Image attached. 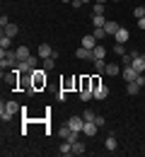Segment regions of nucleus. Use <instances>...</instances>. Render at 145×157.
Listing matches in <instances>:
<instances>
[{
    "instance_id": "11",
    "label": "nucleus",
    "mask_w": 145,
    "mask_h": 157,
    "mask_svg": "<svg viewBox=\"0 0 145 157\" xmlns=\"http://www.w3.org/2000/svg\"><path fill=\"white\" fill-rule=\"evenodd\" d=\"M128 36H131V34H128V29H126V27H119V32L114 34L116 44H126V41H128Z\"/></svg>"
},
{
    "instance_id": "35",
    "label": "nucleus",
    "mask_w": 145,
    "mask_h": 157,
    "mask_svg": "<svg viewBox=\"0 0 145 157\" xmlns=\"http://www.w3.org/2000/svg\"><path fill=\"white\" fill-rule=\"evenodd\" d=\"M70 5H73V7H82L85 2H82V0H73V2H70Z\"/></svg>"
},
{
    "instance_id": "39",
    "label": "nucleus",
    "mask_w": 145,
    "mask_h": 157,
    "mask_svg": "<svg viewBox=\"0 0 145 157\" xmlns=\"http://www.w3.org/2000/svg\"><path fill=\"white\" fill-rule=\"evenodd\" d=\"M82 2H90V0H82Z\"/></svg>"
},
{
    "instance_id": "2",
    "label": "nucleus",
    "mask_w": 145,
    "mask_h": 157,
    "mask_svg": "<svg viewBox=\"0 0 145 157\" xmlns=\"http://www.w3.org/2000/svg\"><path fill=\"white\" fill-rule=\"evenodd\" d=\"M15 114H20V104H17L15 99H10V101H2V104H0V118H2V121H10Z\"/></svg>"
},
{
    "instance_id": "8",
    "label": "nucleus",
    "mask_w": 145,
    "mask_h": 157,
    "mask_svg": "<svg viewBox=\"0 0 145 157\" xmlns=\"http://www.w3.org/2000/svg\"><path fill=\"white\" fill-rule=\"evenodd\" d=\"M36 56H39V58H51V56H53V46H51V44H39Z\"/></svg>"
},
{
    "instance_id": "19",
    "label": "nucleus",
    "mask_w": 145,
    "mask_h": 157,
    "mask_svg": "<svg viewBox=\"0 0 145 157\" xmlns=\"http://www.w3.org/2000/svg\"><path fill=\"white\" fill-rule=\"evenodd\" d=\"M126 92L133 97V94H138V92H140V85H138L135 80H133V82H126Z\"/></svg>"
},
{
    "instance_id": "3",
    "label": "nucleus",
    "mask_w": 145,
    "mask_h": 157,
    "mask_svg": "<svg viewBox=\"0 0 145 157\" xmlns=\"http://www.w3.org/2000/svg\"><path fill=\"white\" fill-rule=\"evenodd\" d=\"M34 70H39V56H29L20 63V73H34Z\"/></svg>"
},
{
    "instance_id": "17",
    "label": "nucleus",
    "mask_w": 145,
    "mask_h": 157,
    "mask_svg": "<svg viewBox=\"0 0 145 157\" xmlns=\"http://www.w3.org/2000/svg\"><path fill=\"white\" fill-rule=\"evenodd\" d=\"M15 51H17V60H20V63H22V60H27V58H29V56H32L27 46H17Z\"/></svg>"
},
{
    "instance_id": "23",
    "label": "nucleus",
    "mask_w": 145,
    "mask_h": 157,
    "mask_svg": "<svg viewBox=\"0 0 145 157\" xmlns=\"http://www.w3.org/2000/svg\"><path fill=\"white\" fill-rule=\"evenodd\" d=\"M73 155H85V145L80 143V140L73 143Z\"/></svg>"
},
{
    "instance_id": "9",
    "label": "nucleus",
    "mask_w": 145,
    "mask_h": 157,
    "mask_svg": "<svg viewBox=\"0 0 145 157\" xmlns=\"http://www.w3.org/2000/svg\"><path fill=\"white\" fill-rule=\"evenodd\" d=\"M106 97H109V87L99 82V85L94 87V99H99V101H102V99H106Z\"/></svg>"
},
{
    "instance_id": "38",
    "label": "nucleus",
    "mask_w": 145,
    "mask_h": 157,
    "mask_svg": "<svg viewBox=\"0 0 145 157\" xmlns=\"http://www.w3.org/2000/svg\"><path fill=\"white\" fill-rule=\"evenodd\" d=\"M94 2H104V0H94Z\"/></svg>"
},
{
    "instance_id": "30",
    "label": "nucleus",
    "mask_w": 145,
    "mask_h": 157,
    "mask_svg": "<svg viewBox=\"0 0 145 157\" xmlns=\"http://www.w3.org/2000/svg\"><path fill=\"white\" fill-rule=\"evenodd\" d=\"M10 36H5V34H2V36H0V48H10Z\"/></svg>"
},
{
    "instance_id": "12",
    "label": "nucleus",
    "mask_w": 145,
    "mask_h": 157,
    "mask_svg": "<svg viewBox=\"0 0 145 157\" xmlns=\"http://www.w3.org/2000/svg\"><path fill=\"white\" fill-rule=\"evenodd\" d=\"M17 32H20V27H17L15 22H10L7 27H2V34H5V36H10V39H12V36H17Z\"/></svg>"
},
{
    "instance_id": "4",
    "label": "nucleus",
    "mask_w": 145,
    "mask_h": 157,
    "mask_svg": "<svg viewBox=\"0 0 145 157\" xmlns=\"http://www.w3.org/2000/svg\"><path fill=\"white\" fill-rule=\"evenodd\" d=\"M32 87L34 90H41V87H46V70H34L32 73Z\"/></svg>"
},
{
    "instance_id": "7",
    "label": "nucleus",
    "mask_w": 145,
    "mask_h": 157,
    "mask_svg": "<svg viewBox=\"0 0 145 157\" xmlns=\"http://www.w3.org/2000/svg\"><path fill=\"white\" fill-rule=\"evenodd\" d=\"M104 147H106L109 152H114V150L119 147V138H116V133H109V136H106V140H104Z\"/></svg>"
},
{
    "instance_id": "18",
    "label": "nucleus",
    "mask_w": 145,
    "mask_h": 157,
    "mask_svg": "<svg viewBox=\"0 0 145 157\" xmlns=\"http://www.w3.org/2000/svg\"><path fill=\"white\" fill-rule=\"evenodd\" d=\"M131 65H133V68H135L138 73H145V58H143V56H135Z\"/></svg>"
},
{
    "instance_id": "14",
    "label": "nucleus",
    "mask_w": 145,
    "mask_h": 157,
    "mask_svg": "<svg viewBox=\"0 0 145 157\" xmlns=\"http://www.w3.org/2000/svg\"><path fill=\"white\" fill-rule=\"evenodd\" d=\"M104 73H106V75H111V78H116V75L121 73V68H119V63H106Z\"/></svg>"
},
{
    "instance_id": "21",
    "label": "nucleus",
    "mask_w": 145,
    "mask_h": 157,
    "mask_svg": "<svg viewBox=\"0 0 145 157\" xmlns=\"http://www.w3.org/2000/svg\"><path fill=\"white\" fill-rule=\"evenodd\" d=\"M97 44H99V41L94 39V36H92V34H90V36H85V39H82V46H85V48H90V51H92V48H94V46H97Z\"/></svg>"
},
{
    "instance_id": "5",
    "label": "nucleus",
    "mask_w": 145,
    "mask_h": 157,
    "mask_svg": "<svg viewBox=\"0 0 145 157\" xmlns=\"http://www.w3.org/2000/svg\"><path fill=\"white\" fill-rule=\"evenodd\" d=\"M138 75H140V73H138L133 65H126L124 70H121V80H124V82H133V80L138 78Z\"/></svg>"
},
{
    "instance_id": "24",
    "label": "nucleus",
    "mask_w": 145,
    "mask_h": 157,
    "mask_svg": "<svg viewBox=\"0 0 145 157\" xmlns=\"http://www.w3.org/2000/svg\"><path fill=\"white\" fill-rule=\"evenodd\" d=\"M92 24H94V27H104V24H106L104 15H92Z\"/></svg>"
},
{
    "instance_id": "25",
    "label": "nucleus",
    "mask_w": 145,
    "mask_h": 157,
    "mask_svg": "<svg viewBox=\"0 0 145 157\" xmlns=\"http://www.w3.org/2000/svg\"><path fill=\"white\" fill-rule=\"evenodd\" d=\"M41 63H44V70H51L53 65H56V58L51 56V58H41Z\"/></svg>"
},
{
    "instance_id": "36",
    "label": "nucleus",
    "mask_w": 145,
    "mask_h": 157,
    "mask_svg": "<svg viewBox=\"0 0 145 157\" xmlns=\"http://www.w3.org/2000/svg\"><path fill=\"white\" fill-rule=\"evenodd\" d=\"M138 27H140V29H145V17H140V20H138Z\"/></svg>"
},
{
    "instance_id": "26",
    "label": "nucleus",
    "mask_w": 145,
    "mask_h": 157,
    "mask_svg": "<svg viewBox=\"0 0 145 157\" xmlns=\"http://www.w3.org/2000/svg\"><path fill=\"white\" fill-rule=\"evenodd\" d=\"M135 56H138V53H126V56H121V63H124V68H126V65H131Z\"/></svg>"
},
{
    "instance_id": "27",
    "label": "nucleus",
    "mask_w": 145,
    "mask_h": 157,
    "mask_svg": "<svg viewBox=\"0 0 145 157\" xmlns=\"http://www.w3.org/2000/svg\"><path fill=\"white\" fill-rule=\"evenodd\" d=\"M92 15H104V2H94L92 5Z\"/></svg>"
},
{
    "instance_id": "15",
    "label": "nucleus",
    "mask_w": 145,
    "mask_h": 157,
    "mask_svg": "<svg viewBox=\"0 0 145 157\" xmlns=\"http://www.w3.org/2000/svg\"><path fill=\"white\" fill-rule=\"evenodd\" d=\"M106 56V48H104L102 44H97L94 48H92V60H99V58H104Z\"/></svg>"
},
{
    "instance_id": "16",
    "label": "nucleus",
    "mask_w": 145,
    "mask_h": 157,
    "mask_svg": "<svg viewBox=\"0 0 145 157\" xmlns=\"http://www.w3.org/2000/svg\"><path fill=\"white\" fill-rule=\"evenodd\" d=\"M61 155L63 157H73V143H70V140H63L61 143Z\"/></svg>"
},
{
    "instance_id": "10",
    "label": "nucleus",
    "mask_w": 145,
    "mask_h": 157,
    "mask_svg": "<svg viewBox=\"0 0 145 157\" xmlns=\"http://www.w3.org/2000/svg\"><path fill=\"white\" fill-rule=\"evenodd\" d=\"M97 131H99V126L94 121H85V128H82L85 136H97Z\"/></svg>"
},
{
    "instance_id": "22",
    "label": "nucleus",
    "mask_w": 145,
    "mask_h": 157,
    "mask_svg": "<svg viewBox=\"0 0 145 157\" xmlns=\"http://www.w3.org/2000/svg\"><path fill=\"white\" fill-rule=\"evenodd\" d=\"M92 36H94V39L99 41V44H102V39L106 36V32H104V27H94V32H92Z\"/></svg>"
},
{
    "instance_id": "40",
    "label": "nucleus",
    "mask_w": 145,
    "mask_h": 157,
    "mask_svg": "<svg viewBox=\"0 0 145 157\" xmlns=\"http://www.w3.org/2000/svg\"><path fill=\"white\" fill-rule=\"evenodd\" d=\"M143 58H145V53H143Z\"/></svg>"
},
{
    "instance_id": "32",
    "label": "nucleus",
    "mask_w": 145,
    "mask_h": 157,
    "mask_svg": "<svg viewBox=\"0 0 145 157\" xmlns=\"http://www.w3.org/2000/svg\"><path fill=\"white\" fill-rule=\"evenodd\" d=\"M133 15H135L138 20H140V17H145V7H143V5H138V7L133 10Z\"/></svg>"
},
{
    "instance_id": "37",
    "label": "nucleus",
    "mask_w": 145,
    "mask_h": 157,
    "mask_svg": "<svg viewBox=\"0 0 145 157\" xmlns=\"http://www.w3.org/2000/svg\"><path fill=\"white\" fill-rule=\"evenodd\" d=\"M63 2H73V0H63Z\"/></svg>"
},
{
    "instance_id": "13",
    "label": "nucleus",
    "mask_w": 145,
    "mask_h": 157,
    "mask_svg": "<svg viewBox=\"0 0 145 157\" xmlns=\"http://www.w3.org/2000/svg\"><path fill=\"white\" fill-rule=\"evenodd\" d=\"M104 32H106V36H114L116 32H119V24L114 20H106V24H104Z\"/></svg>"
},
{
    "instance_id": "34",
    "label": "nucleus",
    "mask_w": 145,
    "mask_h": 157,
    "mask_svg": "<svg viewBox=\"0 0 145 157\" xmlns=\"http://www.w3.org/2000/svg\"><path fill=\"white\" fill-rule=\"evenodd\" d=\"M135 82H138V85H140V87H143V85H145V78H143V73H140V75H138V78H135Z\"/></svg>"
},
{
    "instance_id": "29",
    "label": "nucleus",
    "mask_w": 145,
    "mask_h": 157,
    "mask_svg": "<svg viewBox=\"0 0 145 157\" xmlns=\"http://www.w3.org/2000/svg\"><path fill=\"white\" fill-rule=\"evenodd\" d=\"M82 118H85V121H97V114H94L92 109H87V111L82 114Z\"/></svg>"
},
{
    "instance_id": "6",
    "label": "nucleus",
    "mask_w": 145,
    "mask_h": 157,
    "mask_svg": "<svg viewBox=\"0 0 145 157\" xmlns=\"http://www.w3.org/2000/svg\"><path fill=\"white\" fill-rule=\"evenodd\" d=\"M68 126H70L75 133H82V128H85V118H82V116H70V118H68Z\"/></svg>"
},
{
    "instance_id": "20",
    "label": "nucleus",
    "mask_w": 145,
    "mask_h": 157,
    "mask_svg": "<svg viewBox=\"0 0 145 157\" xmlns=\"http://www.w3.org/2000/svg\"><path fill=\"white\" fill-rule=\"evenodd\" d=\"M75 58H92V51H90V48H85V46H80V48H78V51H75Z\"/></svg>"
},
{
    "instance_id": "33",
    "label": "nucleus",
    "mask_w": 145,
    "mask_h": 157,
    "mask_svg": "<svg viewBox=\"0 0 145 157\" xmlns=\"http://www.w3.org/2000/svg\"><path fill=\"white\" fill-rule=\"evenodd\" d=\"M7 24H10V17H5V15H2V17H0V27H7Z\"/></svg>"
},
{
    "instance_id": "1",
    "label": "nucleus",
    "mask_w": 145,
    "mask_h": 157,
    "mask_svg": "<svg viewBox=\"0 0 145 157\" xmlns=\"http://www.w3.org/2000/svg\"><path fill=\"white\" fill-rule=\"evenodd\" d=\"M0 68H15L20 70V60H17V51H10V48H0Z\"/></svg>"
},
{
    "instance_id": "31",
    "label": "nucleus",
    "mask_w": 145,
    "mask_h": 157,
    "mask_svg": "<svg viewBox=\"0 0 145 157\" xmlns=\"http://www.w3.org/2000/svg\"><path fill=\"white\" fill-rule=\"evenodd\" d=\"M114 53H116V56H126V48H124V44H116V46H114Z\"/></svg>"
},
{
    "instance_id": "28",
    "label": "nucleus",
    "mask_w": 145,
    "mask_h": 157,
    "mask_svg": "<svg viewBox=\"0 0 145 157\" xmlns=\"http://www.w3.org/2000/svg\"><path fill=\"white\" fill-rule=\"evenodd\" d=\"M104 68H106V63H104V58L94 60V73H104Z\"/></svg>"
}]
</instances>
